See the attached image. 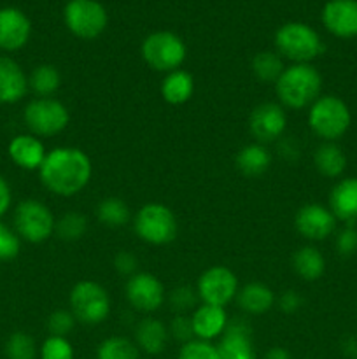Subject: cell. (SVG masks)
<instances>
[{
	"label": "cell",
	"mask_w": 357,
	"mask_h": 359,
	"mask_svg": "<svg viewBox=\"0 0 357 359\" xmlns=\"http://www.w3.org/2000/svg\"><path fill=\"white\" fill-rule=\"evenodd\" d=\"M38 177L49 193L62 198H72L91 182L93 161L80 147H52L38 168Z\"/></svg>",
	"instance_id": "obj_1"
},
{
	"label": "cell",
	"mask_w": 357,
	"mask_h": 359,
	"mask_svg": "<svg viewBox=\"0 0 357 359\" xmlns=\"http://www.w3.org/2000/svg\"><path fill=\"white\" fill-rule=\"evenodd\" d=\"M273 86L284 109L301 111L322 95V74L314 63H290Z\"/></svg>",
	"instance_id": "obj_2"
},
{
	"label": "cell",
	"mask_w": 357,
	"mask_h": 359,
	"mask_svg": "<svg viewBox=\"0 0 357 359\" xmlns=\"http://www.w3.org/2000/svg\"><path fill=\"white\" fill-rule=\"evenodd\" d=\"M307 119L310 132L322 142H336L352 125L349 105L336 95H321L308 107Z\"/></svg>",
	"instance_id": "obj_3"
},
{
	"label": "cell",
	"mask_w": 357,
	"mask_h": 359,
	"mask_svg": "<svg viewBox=\"0 0 357 359\" xmlns=\"http://www.w3.org/2000/svg\"><path fill=\"white\" fill-rule=\"evenodd\" d=\"M133 231L147 245L161 248L177 238L178 221L174 210L161 202H147L132 217Z\"/></svg>",
	"instance_id": "obj_4"
},
{
	"label": "cell",
	"mask_w": 357,
	"mask_h": 359,
	"mask_svg": "<svg viewBox=\"0 0 357 359\" xmlns=\"http://www.w3.org/2000/svg\"><path fill=\"white\" fill-rule=\"evenodd\" d=\"M275 49L290 63H312L324 51V42L314 27L289 21L275 32Z\"/></svg>",
	"instance_id": "obj_5"
},
{
	"label": "cell",
	"mask_w": 357,
	"mask_h": 359,
	"mask_svg": "<svg viewBox=\"0 0 357 359\" xmlns=\"http://www.w3.org/2000/svg\"><path fill=\"white\" fill-rule=\"evenodd\" d=\"M69 311L77 323L84 326L104 325L112 311L108 291L100 283L83 279L72 286L69 293Z\"/></svg>",
	"instance_id": "obj_6"
},
{
	"label": "cell",
	"mask_w": 357,
	"mask_h": 359,
	"mask_svg": "<svg viewBox=\"0 0 357 359\" xmlns=\"http://www.w3.org/2000/svg\"><path fill=\"white\" fill-rule=\"evenodd\" d=\"M13 228L21 242L44 244L55 235L56 217L44 202L28 198L18 203L14 209Z\"/></svg>",
	"instance_id": "obj_7"
},
{
	"label": "cell",
	"mask_w": 357,
	"mask_h": 359,
	"mask_svg": "<svg viewBox=\"0 0 357 359\" xmlns=\"http://www.w3.org/2000/svg\"><path fill=\"white\" fill-rule=\"evenodd\" d=\"M140 55L149 69L168 74L182 69L188 56V48L184 41L174 32L158 30L144 39L140 46Z\"/></svg>",
	"instance_id": "obj_8"
},
{
	"label": "cell",
	"mask_w": 357,
	"mask_h": 359,
	"mask_svg": "<svg viewBox=\"0 0 357 359\" xmlns=\"http://www.w3.org/2000/svg\"><path fill=\"white\" fill-rule=\"evenodd\" d=\"M23 121L28 133L38 137H56L65 132L70 123V112L63 102L55 97H35L24 105Z\"/></svg>",
	"instance_id": "obj_9"
},
{
	"label": "cell",
	"mask_w": 357,
	"mask_h": 359,
	"mask_svg": "<svg viewBox=\"0 0 357 359\" xmlns=\"http://www.w3.org/2000/svg\"><path fill=\"white\" fill-rule=\"evenodd\" d=\"M63 21L77 39L93 41L107 28L108 14L98 0H70L63 9Z\"/></svg>",
	"instance_id": "obj_10"
},
{
	"label": "cell",
	"mask_w": 357,
	"mask_h": 359,
	"mask_svg": "<svg viewBox=\"0 0 357 359\" xmlns=\"http://www.w3.org/2000/svg\"><path fill=\"white\" fill-rule=\"evenodd\" d=\"M195 290L198 293L200 304L226 309V305L237 300L240 283L230 266L212 265L200 273Z\"/></svg>",
	"instance_id": "obj_11"
},
{
	"label": "cell",
	"mask_w": 357,
	"mask_h": 359,
	"mask_svg": "<svg viewBox=\"0 0 357 359\" xmlns=\"http://www.w3.org/2000/svg\"><path fill=\"white\" fill-rule=\"evenodd\" d=\"M125 297L133 311L150 316L163 307L168 294L160 277L150 272H136L126 279Z\"/></svg>",
	"instance_id": "obj_12"
},
{
	"label": "cell",
	"mask_w": 357,
	"mask_h": 359,
	"mask_svg": "<svg viewBox=\"0 0 357 359\" xmlns=\"http://www.w3.org/2000/svg\"><path fill=\"white\" fill-rule=\"evenodd\" d=\"M286 130L287 112L279 102H262L251 111L248 132L254 137V142L268 146L282 139Z\"/></svg>",
	"instance_id": "obj_13"
},
{
	"label": "cell",
	"mask_w": 357,
	"mask_h": 359,
	"mask_svg": "<svg viewBox=\"0 0 357 359\" xmlns=\"http://www.w3.org/2000/svg\"><path fill=\"white\" fill-rule=\"evenodd\" d=\"M336 217L328 205L310 202L298 209L294 216V228L298 235L308 242H322L336 231Z\"/></svg>",
	"instance_id": "obj_14"
},
{
	"label": "cell",
	"mask_w": 357,
	"mask_h": 359,
	"mask_svg": "<svg viewBox=\"0 0 357 359\" xmlns=\"http://www.w3.org/2000/svg\"><path fill=\"white\" fill-rule=\"evenodd\" d=\"M220 359H259L252 330L245 319H233L216 344Z\"/></svg>",
	"instance_id": "obj_15"
},
{
	"label": "cell",
	"mask_w": 357,
	"mask_h": 359,
	"mask_svg": "<svg viewBox=\"0 0 357 359\" xmlns=\"http://www.w3.org/2000/svg\"><path fill=\"white\" fill-rule=\"evenodd\" d=\"M31 35V23L27 14L16 7L0 9V49L14 53L28 44Z\"/></svg>",
	"instance_id": "obj_16"
},
{
	"label": "cell",
	"mask_w": 357,
	"mask_h": 359,
	"mask_svg": "<svg viewBox=\"0 0 357 359\" xmlns=\"http://www.w3.org/2000/svg\"><path fill=\"white\" fill-rule=\"evenodd\" d=\"M322 25L340 39L357 37V0H329L322 9Z\"/></svg>",
	"instance_id": "obj_17"
},
{
	"label": "cell",
	"mask_w": 357,
	"mask_h": 359,
	"mask_svg": "<svg viewBox=\"0 0 357 359\" xmlns=\"http://www.w3.org/2000/svg\"><path fill=\"white\" fill-rule=\"evenodd\" d=\"M7 154H9L10 161L21 170L38 172V168L44 163L48 149L38 137L31 135V133H20L10 139L9 146H7Z\"/></svg>",
	"instance_id": "obj_18"
},
{
	"label": "cell",
	"mask_w": 357,
	"mask_h": 359,
	"mask_svg": "<svg viewBox=\"0 0 357 359\" xmlns=\"http://www.w3.org/2000/svg\"><path fill=\"white\" fill-rule=\"evenodd\" d=\"M191 323L195 339L214 342V340H219L223 333L226 332L227 325H230V316L224 307L200 304L192 311Z\"/></svg>",
	"instance_id": "obj_19"
},
{
	"label": "cell",
	"mask_w": 357,
	"mask_h": 359,
	"mask_svg": "<svg viewBox=\"0 0 357 359\" xmlns=\"http://www.w3.org/2000/svg\"><path fill=\"white\" fill-rule=\"evenodd\" d=\"M28 91V76L23 67L10 56H0V104H18Z\"/></svg>",
	"instance_id": "obj_20"
},
{
	"label": "cell",
	"mask_w": 357,
	"mask_h": 359,
	"mask_svg": "<svg viewBox=\"0 0 357 359\" xmlns=\"http://www.w3.org/2000/svg\"><path fill=\"white\" fill-rule=\"evenodd\" d=\"M168 340H170L168 326L153 316L140 319L133 330V342L136 344L140 353L147 356H160L167 349Z\"/></svg>",
	"instance_id": "obj_21"
},
{
	"label": "cell",
	"mask_w": 357,
	"mask_h": 359,
	"mask_svg": "<svg viewBox=\"0 0 357 359\" xmlns=\"http://www.w3.org/2000/svg\"><path fill=\"white\" fill-rule=\"evenodd\" d=\"M328 207L336 217L345 224L357 221V177H343L329 191Z\"/></svg>",
	"instance_id": "obj_22"
},
{
	"label": "cell",
	"mask_w": 357,
	"mask_h": 359,
	"mask_svg": "<svg viewBox=\"0 0 357 359\" xmlns=\"http://www.w3.org/2000/svg\"><path fill=\"white\" fill-rule=\"evenodd\" d=\"M237 304L241 312L248 316L268 314L276 305V294L268 284L265 283H248L240 286L237 294Z\"/></svg>",
	"instance_id": "obj_23"
},
{
	"label": "cell",
	"mask_w": 357,
	"mask_h": 359,
	"mask_svg": "<svg viewBox=\"0 0 357 359\" xmlns=\"http://www.w3.org/2000/svg\"><path fill=\"white\" fill-rule=\"evenodd\" d=\"M160 93L163 100L170 105H182L189 102L195 93V77L184 69L164 74L161 81Z\"/></svg>",
	"instance_id": "obj_24"
},
{
	"label": "cell",
	"mask_w": 357,
	"mask_h": 359,
	"mask_svg": "<svg viewBox=\"0 0 357 359\" xmlns=\"http://www.w3.org/2000/svg\"><path fill=\"white\" fill-rule=\"evenodd\" d=\"M294 273L304 283H315L326 272V258L315 245H301L290 258Z\"/></svg>",
	"instance_id": "obj_25"
},
{
	"label": "cell",
	"mask_w": 357,
	"mask_h": 359,
	"mask_svg": "<svg viewBox=\"0 0 357 359\" xmlns=\"http://www.w3.org/2000/svg\"><path fill=\"white\" fill-rule=\"evenodd\" d=\"M234 163L245 177H259L272 167V153L265 144L251 142L238 151Z\"/></svg>",
	"instance_id": "obj_26"
},
{
	"label": "cell",
	"mask_w": 357,
	"mask_h": 359,
	"mask_svg": "<svg viewBox=\"0 0 357 359\" xmlns=\"http://www.w3.org/2000/svg\"><path fill=\"white\" fill-rule=\"evenodd\" d=\"M314 167L324 177L338 179L346 168V156L336 142H322L314 151Z\"/></svg>",
	"instance_id": "obj_27"
},
{
	"label": "cell",
	"mask_w": 357,
	"mask_h": 359,
	"mask_svg": "<svg viewBox=\"0 0 357 359\" xmlns=\"http://www.w3.org/2000/svg\"><path fill=\"white\" fill-rule=\"evenodd\" d=\"M62 86V74L51 63H41L28 76V88L35 97H52Z\"/></svg>",
	"instance_id": "obj_28"
},
{
	"label": "cell",
	"mask_w": 357,
	"mask_h": 359,
	"mask_svg": "<svg viewBox=\"0 0 357 359\" xmlns=\"http://www.w3.org/2000/svg\"><path fill=\"white\" fill-rule=\"evenodd\" d=\"M97 219L107 228H122L132 221V212L122 198L105 196L97 205Z\"/></svg>",
	"instance_id": "obj_29"
},
{
	"label": "cell",
	"mask_w": 357,
	"mask_h": 359,
	"mask_svg": "<svg viewBox=\"0 0 357 359\" xmlns=\"http://www.w3.org/2000/svg\"><path fill=\"white\" fill-rule=\"evenodd\" d=\"M284 69V58L276 51H259L252 58V72L259 83L275 84Z\"/></svg>",
	"instance_id": "obj_30"
},
{
	"label": "cell",
	"mask_w": 357,
	"mask_h": 359,
	"mask_svg": "<svg viewBox=\"0 0 357 359\" xmlns=\"http://www.w3.org/2000/svg\"><path fill=\"white\" fill-rule=\"evenodd\" d=\"M97 359H140V351L128 337L111 335L98 344Z\"/></svg>",
	"instance_id": "obj_31"
},
{
	"label": "cell",
	"mask_w": 357,
	"mask_h": 359,
	"mask_svg": "<svg viewBox=\"0 0 357 359\" xmlns=\"http://www.w3.org/2000/svg\"><path fill=\"white\" fill-rule=\"evenodd\" d=\"M88 217L80 212H66L56 219L55 235L63 242H77L86 235Z\"/></svg>",
	"instance_id": "obj_32"
},
{
	"label": "cell",
	"mask_w": 357,
	"mask_h": 359,
	"mask_svg": "<svg viewBox=\"0 0 357 359\" xmlns=\"http://www.w3.org/2000/svg\"><path fill=\"white\" fill-rule=\"evenodd\" d=\"M4 354L7 359H35L38 356V347L34 337L27 332H14L4 344Z\"/></svg>",
	"instance_id": "obj_33"
},
{
	"label": "cell",
	"mask_w": 357,
	"mask_h": 359,
	"mask_svg": "<svg viewBox=\"0 0 357 359\" xmlns=\"http://www.w3.org/2000/svg\"><path fill=\"white\" fill-rule=\"evenodd\" d=\"M74 346L69 337L48 335L38 347L41 359H74Z\"/></svg>",
	"instance_id": "obj_34"
},
{
	"label": "cell",
	"mask_w": 357,
	"mask_h": 359,
	"mask_svg": "<svg viewBox=\"0 0 357 359\" xmlns=\"http://www.w3.org/2000/svg\"><path fill=\"white\" fill-rule=\"evenodd\" d=\"M167 300L175 314H189V312L195 311V309L200 305L198 293H196L195 287L191 286L175 287V290L168 294Z\"/></svg>",
	"instance_id": "obj_35"
},
{
	"label": "cell",
	"mask_w": 357,
	"mask_h": 359,
	"mask_svg": "<svg viewBox=\"0 0 357 359\" xmlns=\"http://www.w3.org/2000/svg\"><path fill=\"white\" fill-rule=\"evenodd\" d=\"M77 321L74 318L72 312L69 309H58L49 314L48 321H46V328H48L49 335L55 337H69L76 328Z\"/></svg>",
	"instance_id": "obj_36"
},
{
	"label": "cell",
	"mask_w": 357,
	"mask_h": 359,
	"mask_svg": "<svg viewBox=\"0 0 357 359\" xmlns=\"http://www.w3.org/2000/svg\"><path fill=\"white\" fill-rule=\"evenodd\" d=\"M177 359H220L217 347L214 342L205 340H191L188 344H182L177 353Z\"/></svg>",
	"instance_id": "obj_37"
},
{
	"label": "cell",
	"mask_w": 357,
	"mask_h": 359,
	"mask_svg": "<svg viewBox=\"0 0 357 359\" xmlns=\"http://www.w3.org/2000/svg\"><path fill=\"white\" fill-rule=\"evenodd\" d=\"M21 251V238L14 228L0 221V262H10Z\"/></svg>",
	"instance_id": "obj_38"
},
{
	"label": "cell",
	"mask_w": 357,
	"mask_h": 359,
	"mask_svg": "<svg viewBox=\"0 0 357 359\" xmlns=\"http://www.w3.org/2000/svg\"><path fill=\"white\" fill-rule=\"evenodd\" d=\"M168 333H170V339H174L175 342L188 344L191 340H195V332H192V323L191 316L189 314H175L172 318L170 325H168Z\"/></svg>",
	"instance_id": "obj_39"
},
{
	"label": "cell",
	"mask_w": 357,
	"mask_h": 359,
	"mask_svg": "<svg viewBox=\"0 0 357 359\" xmlns=\"http://www.w3.org/2000/svg\"><path fill=\"white\" fill-rule=\"evenodd\" d=\"M336 251L343 258H350L357 252V228L354 224H345L342 230L336 233Z\"/></svg>",
	"instance_id": "obj_40"
},
{
	"label": "cell",
	"mask_w": 357,
	"mask_h": 359,
	"mask_svg": "<svg viewBox=\"0 0 357 359\" xmlns=\"http://www.w3.org/2000/svg\"><path fill=\"white\" fill-rule=\"evenodd\" d=\"M114 270L121 277H132L139 272V258L130 251H119L114 256Z\"/></svg>",
	"instance_id": "obj_41"
},
{
	"label": "cell",
	"mask_w": 357,
	"mask_h": 359,
	"mask_svg": "<svg viewBox=\"0 0 357 359\" xmlns=\"http://www.w3.org/2000/svg\"><path fill=\"white\" fill-rule=\"evenodd\" d=\"M301 304H303V298H301V294L294 290L284 291V293L276 298V305H279V309L284 314H296L301 309Z\"/></svg>",
	"instance_id": "obj_42"
},
{
	"label": "cell",
	"mask_w": 357,
	"mask_h": 359,
	"mask_svg": "<svg viewBox=\"0 0 357 359\" xmlns=\"http://www.w3.org/2000/svg\"><path fill=\"white\" fill-rule=\"evenodd\" d=\"M10 205H13V189H10L7 179L0 175V221L9 212Z\"/></svg>",
	"instance_id": "obj_43"
},
{
	"label": "cell",
	"mask_w": 357,
	"mask_h": 359,
	"mask_svg": "<svg viewBox=\"0 0 357 359\" xmlns=\"http://www.w3.org/2000/svg\"><path fill=\"white\" fill-rule=\"evenodd\" d=\"M300 149H298L296 142L293 140V137H286V140L280 142V154L287 160H294V156H298Z\"/></svg>",
	"instance_id": "obj_44"
},
{
	"label": "cell",
	"mask_w": 357,
	"mask_h": 359,
	"mask_svg": "<svg viewBox=\"0 0 357 359\" xmlns=\"http://www.w3.org/2000/svg\"><path fill=\"white\" fill-rule=\"evenodd\" d=\"M265 359H293V356L286 347H272V349L266 351Z\"/></svg>",
	"instance_id": "obj_45"
},
{
	"label": "cell",
	"mask_w": 357,
	"mask_h": 359,
	"mask_svg": "<svg viewBox=\"0 0 357 359\" xmlns=\"http://www.w3.org/2000/svg\"><path fill=\"white\" fill-rule=\"evenodd\" d=\"M343 353L346 354L349 358L357 359V339L356 337H350L343 342Z\"/></svg>",
	"instance_id": "obj_46"
},
{
	"label": "cell",
	"mask_w": 357,
	"mask_h": 359,
	"mask_svg": "<svg viewBox=\"0 0 357 359\" xmlns=\"http://www.w3.org/2000/svg\"><path fill=\"white\" fill-rule=\"evenodd\" d=\"M356 311H357V304H356Z\"/></svg>",
	"instance_id": "obj_47"
}]
</instances>
